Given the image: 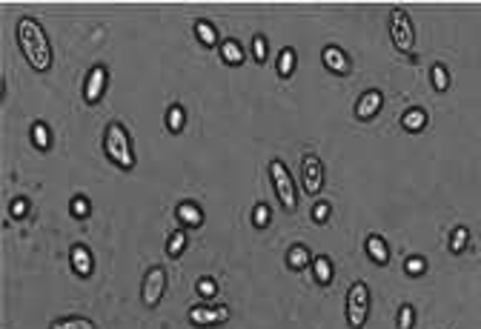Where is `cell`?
<instances>
[{"mask_svg":"<svg viewBox=\"0 0 481 329\" xmlns=\"http://www.w3.org/2000/svg\"><path fill=\"white\" fill-rule=\"evenodd\" d=\"M32 143H35L38 149H43V152L52 149V129L46 126L43 121H35V123H32Z\"/></svg>","mask_w":481,"mask_h":329,"instance_id":"obj_21","label":"cell"},{"mask_svg":"<svg viewBox=\"0 0 481 329\" xmlns=\"http://www.w3.org/2000/svg\"><path fill=\"white\" fill-rule=\"evenodd\" d=\"M447 246H450L453 255H464L470 249V229L467 226H456L450 232V243H447Z\"/></svg>","mask_w":481,"mask_h":329,"instance_id":"obj_22","label":"cell"},{"mask_svg":"<svg viewBox=\"0 0 481 329\" xmlns=\"http://www.w3.org/2000/svg\"><path fill=\"white\" fill-rule=\"evenodd\" d=\"M272 223V209L267 204H255L252 206V226L255 229H267Z\"/></svg>","mask_w":481,"mask_h":329,"instance_id":"obj_27","label":"cell"},{"mask_svg":"<svg viewBox=\"0 0 481 329\" xmlns=\"http://www.w3.org/2000/svg\"><path fill=\"white\" fill-rule=\"evenodd\" d=\"M330 212H332V209H330V204H327V201L315 204V206H312V221H315L318 226H324V223L330 221Z\"/></svg>","mask_w":481,"mask_h":329,"instance_id":"obj_33","label":"cell"},{"mask_svg":"<svg viewBox=\"0 0 481 329\" xmlns=\"http://www.w3.org/2000/svg\"><path fill=\"white\" fill-rule=\"evenodd\" d=\"M166 295V269L164 267H149L143 275V287H140V301L143 306H158L160 298Z\"/></svg>","mask_w":481,"mask_h":329,"instance_id":"obj_6","label":"cell"},{"mask_svg":"<svg viewBox=\"0 0 481 329\" xmlns=\"http://www.w3.org/2000/svg\"><path fill=\"white\" fill-rule=\"evenodd\" d=\"M186 243H189V238H186V229H178V232H172V235H169V241H166V255H169V258H178V255H184Z\"/></svg>","mask_w":481,"mask_h":329,"instance_id":"obj_25","label":"cell"},{"mask_svg":"<svg viewBox=\"0 0 481 329\" xmlns=\"http://www.w3.org/2000/svg\"><path fill=\"white\" fill-rule=\"evenodd\" d=\"M312 275H315V284L321 287H330L332 284V278H335V267H332V260L327 255H318L312 258Z\"/></svg>","mask_w":481,"mask_h":329,"instance_id":"obj_20","label":"cell"},{"mask_svg":"<svg viewBox=\"0 0 481 329\" xmlns=\"http://www.w3.org/2000/svg\"><path fill=\"white\" fill-rule=\"evenodd\" d=\"M295 66H298V55H295V49H293V46H284L281 52H278V63H275L278 77H281V80H290V77H293V72H295Z\"/></svg>","mask_w":481,"mask_h":329,"instance_id":"obj_19","label":"cell"},{"mask_svg":"<svg viewBox=\"0 0 481 329\" xmlns=\"http://www.w3.org/2000/svg\"><path fill=\"white\" fill-rule=\"evenodd\" d=\"M175 215H178V221H181L184 229H201V226H204V212H201L198 204H192V201L178 204Z\"/></svg>","mask_w":481,"mask_h":329,"instance_id":"obj_14","label":"cell"},{"mask_svg":"<svg viewBox=\"0 0 481 329\" xmlns=\"http://www.w3.org/2000/svg\"><path fill=\"white\" fill-rule=\"evenodd\" d=\"M267 58H269L267 38H264V35H255V38H252V60H255V63H267Z\"/></svg>","mask_w":481,"mask_h":329,"instance_id":"obj_29","label":"cell"},{"mask_svg":"<svg viewBox=\"0 0 481 329\" xmlns=\"http://www.w3.org/2000/svg\"><path fill=\"white\" fill-rule=\"evenodd\" d=\"M321 60H324V66H327L332 75H349V69H352L349 55L344 52L341 46H335V43H330V46L321 49Z\"/></svg>","mask_w":481,"mask_h":329,"instance_id":"obj_10","label":"cell"},{"mask_svg":"<svg viewBox=\"0 0 481 329\" xmlns=\"http://www.w3.org/2000/svg\"><path fill=\"white\" fill-rule=\"evenodd\" d=\"M370 304H373V295L370 287L364 281H352V287L347 289V326L349 329H361L370 318Z\"/></svg>","mask_w":481,"mask_h":329,"instance_id":"obj_3","label":"cell"},{"mask_svg":"<svg viewBox=\"0 0 481 329\" xmlns=\"http://www.w3.org/2000/svg\"><path fill=\"white\" fill-rule=\"evenodd\" d=\"M384 109V95L378 89H367L358 101H356V118L361 121H373L375 114Z\"/></svg>","mask_w":481,"mask_h":329,"instance_id":"obj_11","label":"cell"},{"mask_svg":"<svg viewBox=\"0 0 481 329\" xmlns=\"http://www.w3.org/2000/svg\"><path fill=\"white\" fill-rule=\"evenodd\" d=\"M301 186L307 195H318L324 189V163L315 152H307L301 160Z\"/></svg>","mask_w":481,"mask_h":329,"instance_id":"obj_7","label":"cell"},{"mask_svg":"<svg viewBox=\"0 0 481 329\" xmlns=\"http://www.w3.org/2000/svg\"><path fill=\"white\" fill-rule=\"evenodd\" d=\"M401 126H404V132H410V135H419V132L427 129V112L421 106L407 109L404 118H401Z\"/></svg>","mask_w":481,"mask_h":329,"instance_id":"obj_17","label":"cell"},{"mask_svg":"<svg viewBox=\"0 0 481 329\" xmlns=\"http://www.w3.org/2000/svg\"><path fill=\"white\" fill-rule=\"evenodd\" d=\"M415 326V306L401 304L398 306V329H412Z\"/></svg>","mask_w":481,"mask_h":329,"instance_id":"obj_30","label":"cell"},{"mask_svg":"<svg viewBox=\"0 0 481 329\" xmlns=\"http://www.w3.org/2000/svg\"><path fill=\"white\" fill-rule=\"evenodd\" d=\"M430 80H432V89H436V92H447V89H450V72H447V66H441V63H432Z\"/></svg>","mask_w":481,"mask_h":329,"instance_id":"obj_24","label":"cell"},{"mask_svg":"<svg viewBox=\"0 0 481 329\" xmlns=\"http://www.w3.org/2000/svg\"><path fill=\"white\" fill-rule=\"evenodd\" d=\"M269 178H272V189H275L281 206L286 212H295L298 209V192H295V180H293L290 169L284 167V160L269 163Z\"/></svg>","mask_w":481,"mask_h":329,"instance_id":"obj_5","label":"cell"},{"mask_svg":"<svg viewBox=\"0 0 481 329\" xmlns=\"http://www.w3.org/2000/svg\"><path fill=\"white\" fill-rule=\"evenodd\" d=\"M364 249H367V255H370V260L375 263V267H384V263H390V243L384 241L381 235H367V241H364Z\"/></svg>","mask_w":481,"mask_h":329,"instance_id":"obj_12","label":"cell"},{"mask_svg":"<svg viewBox=\"0 0 481 329\" xmlns=\"http://www.w3.org/2000/svg\"><path fill=\"white\" fill-rule=\"evenodd\" d=\"M72 215H75V218H86V215H89V201H86L84 195L72 197Z\"/></svg>","mask_w":481,"mask_h":329,"instance_id":"obj_34","label":"cell"},{"mask_svg":"<svg viewBox=\"0 0 481 329\" xmlns=\"http://www.w3.org/2000/svg\"><path fill=\"white\" fill-rule=\"evenodd\" d=\"M184 126H186V112H184V106H181V103L169 106V112H166V129L172 132V135H181Z\"/></svg>","mask_w":481,"mask_h":329,"instance_id":"obj_23","label":"cell"},{"mask_svg":"<svg viewBox=\"0 0 481 329\" xmlns=\"http://www.w3.org/2000/svg\"><path fill=\"white\" fill-rule=\"evenodd\" d=\"M195 38H198V43H201V46H206V49H215V46H221V35H218L215 23L204 21V18H198V21H195Z\"/></svg>","mask_w":481,"mask_h":329,"instance_id":"obj_16","label":"cell"},{"mask_svg":"<svg viewBox=\"0 0 481 329\" xmlns=\"http://www.w3.org/2000/svg\"><path fill=\"white\" fill-rule=\"evenodd\" d=\"M69 260H72V269H75L80 278H89V275L95 272V258H92V252L86 249L84 243L72 246V255H69Z\"/></svg>","mask_w":481,"mask_h":329,"instance_id":"obj_13","label":"cell"},{"mask_svg":"<svg viewBox=\"0 0 481 329\" xmlns=\"http://www.w3.org/2000/svg\"><path fill=\"white\" fill-rule=\"evenodd\" d=\"M218 52H221V60L227 63V66H241L247 60V55H244V49H241V43L235 40V38H230V40H221V46H218Z\"/></svg>","mask_w":481,"mask_h":329,"instance_id":"obj_18","label":"cell"},{"mask_svg":"<svg viewBox=\"0 0 481 329\" xmlns=\"http://www.w3.org/2000/svg\"><path fill=\"white\" fill-rule=\"evenodd\" d=\"M18 46H21V52L26 58V63L32 66L35 72H49L52 69V43L49 38H46V32L43 26L35 21V18H23L18 23Z\"/></svg>","mask_w":481,"mask_h":329,"instance_id":"obj_1","label":"cell"},{"mask_svg":"<svg viewBox=\"0 0 481 329\" xmlns=\"http://www.w3.org/2000/svg\"><path fill=\"white\" fill-rule=\"evenodd\" d=\"M404 272H407L410 278H421V275L427 272V258H424V255H407Z\"/></svg>","mask_w":481,"mask_h":329,"instance_id":"obj_28","label":"cell"},{"mask_svg":"<svg viewBox=\"0 0 481 329\" xmlns=\"http://www.w3.org/2000/svg\"><path fill=\"white\" fill-rule=\"evenodd\" d=\"M49 329H98V326L89 318H60V321H52Z\"/></svg>","mask_w":481,"mask_h":329,"instance_id":"obj_26","label":"cell"},{"mask_svg":"<svg viewBox=\"0 0 481 329\" xmlns=\"http://www.w3.org/2000/svg\"><path fill=\"white\" fill-rule=\"evenodd\" d=\"M198 295H201V298H206V301H210V298H215V295H218V284H215V278H201V281H198Z\"/></svg>","mask_w":481,"mask_h":329,"instance_id":"obj_32","label":"cell"},{"mask_svg":"<svg viewBox=\"0 0 481 329\" xmlns=\"http://www.w3.org/2000/svg\"><path fill=\"white\" fill-rule=\"evenodd\" d=\"M103 152L106 158L115 163L118 169L123 172H130L135 169V149H132V138H130V132H126L123 123L118 121H112L103 132Z\"/></svg>","mask_w":481,"mask_h":329,"instance_id":"obj_2","label":"cell"},{"mask_svg":"<svg viewBox=\"0 0 481 329\" xmlns=\"http://www.w3.org/2000/svg\"><path fill=\"white\" fill-rule=\"evenodd\" d=\"M106 84H109L106 66H92L89 75H86V84H84V101H86L89 106L101 103V97H103V92H106Z\"/></svg>","mask_w":481,"mask_h":329,"instance_id":"obj_8","label":"cell"},{"mask_svg":"<svg viewBox=\"0 0 481 329\" xmlns=\"http://www.w3.org/2000/svg\"><path fill=\"white\" fill-rule=\"evenodd\" d=\"M189 321L195 324V326H215V324H223V321H230V306H192L189 309Z\"/></svg>","mask_w":481,"mask_h":329,"instance_id":"obj_9","label":"cell"},{"mask_svg":"<svg viewBox=\"0 0 481 329\" xmlns=\"http://www.w3.org/2000/svg\"><path fill=\"white\" fill-rule=\"evenodd\" d=\"M390 40L398 49L401 55L415 58L412 49H415V23L410 18L407 9H393L390 12Z\"/></svg>","mask_w":481,"mask_h":329,"instance_id":"obj_4","label":"cell"},{"mask_svg":"<svg viewBox=\"0 0 481 329\" xmlns=\"http://www.w3.org/2000/svg\"><path fill=\"white\" fill-rule=\"evenodd\" d=\"M9 215H12L14 221H23V218L29 215V201H26L23 195L12 197V204H9Z\"/></svg>","mask_w":481,"mask_h":329,"instance_id":"obj_31","label":"cell"},{"mask_svg":"<svg viewBox=\"0 0 481 329\" xmlns=\"http://www.w3.org/2000/svg\"><path fill=\"white\" fill-rule=\"evenodd\" d=\"M307 267H312V252L304 243H293L290 249H286V269L304 272Z\"/></svg>","mask_w":481,"mask_h":329,"instance_id":"obj_15","label":"cell"}]
</instances>
